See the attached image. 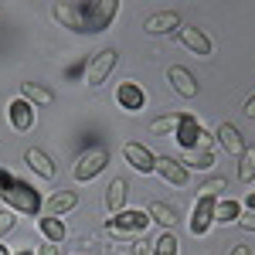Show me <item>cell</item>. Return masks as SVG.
Wrapping results in <instances>:
<instances>
[{
    "label": "cell",
    "instance_id": "6da1fadb",
    "mask_svg": "<svg viewBox=\"0 0 255 255\" xmlns=\"http://www.w3.org/2000/svg\"><path fill=\"white\" fill-rule=\"evenodd\" d=\"M82 14V34H99L106 31L119 14V0H92V3H79Z\"/></svg>",
    "mask_w": 255,
    "mask_h": 255
},
{
    "label": "cell",
    "instance_id": "7a4b0ae2",
    "mask_svg": "<svg viewBox=\"0 0 255 255\" xmlns=\"http://www.w3.org/2000/svg\"><path fill=\"white\" fill-rule=\"evenodd\" d=\"M0 197H3L14 211H20V215H38V211H41V194L31 187V184L14 180V177H10V184H3Z\"/></svg>",
    "mask_w": 255,
    "mask_h": 255
},
{
    "label": "cell",
    "instance_id": "3957f363",
    "mask_svg": "<svg viewBox=\"0 0 255 255\" xmlns=\"http://www.w3.org/2000/svg\"><path fill=\"white\" fill-rule=\"evenodd\" d=\"M106 225H109V235L113 238H129V235H143L153 221H150L146 211H129V208H126V211L113 215Z\"/></svg>",
    "mask_w": 255,
    "mask_h": 255
},
{
    "label": "cell",
    "instance_id": "277c9868",
    "mask_svg": "<svg viewBox=\"0 0 255 255\" xmlns=\"http://www.w3.org/2000/svg\"><path fill=\"white\" fill-rule=\"evenodd\" d=\"M106 167H109V150H102V146H89V150L75 160L72 174H75V180H82V184H85V180H96Z\"/></svg>",
    "mask_w": 255,
    "mask_h": 255
},
{
    "label": "cell",
    "instance_id": "5b68a950",
    "mask_svg": "<svg viewBox=\"0 0 255 255\" xmlns=\"http://www.w3.org/2000/svg\"><path fill=\"white\" fill-rule=\"evenodd\" d=\"M116 61H119L116 48H102V51H96L92 61H89V68H85V82H89V89H99L102 82L109 79L113 68H116Z\"/></svg>",
    "mask_w": 255,
    "mask_h": 255
},
{
    "label": "cell",
    "instance_id": "8992f818",
    "mask_svg": "<svg viewBox=\"0 0 255 255\" xmlns=\"http://www.w3.org/2000/svg\"><path fill=\"white\" fill-rule=\"evenodd\" d=\"M215 197H197L194 211H191V221H187V228H191V235H208L211 232V225H215Z\"/></svg>",
    "mask_w": 255,
    "mask_h": 255
},
{
    "label": "cell",
    "instance_id": "52a82bcc",
    "mask_svg": "<svg viewBox=\"0 0 255 255\" xmlns=\"http://www.w3.org/2000/svg\"><path fill=\"white\" fill-rule=\"evenodd\" d=\"M201 133H204V126H201L194 116L184 113L180 123H177V129H174V139H177L180 150H201Z\"/></svg>",
    "mask_w": 255,
    "mask_h": 255
},
{
    "label": "cell",
    "instance_id": "ba28073f",
    "mask_svg": "<svg viewBox=\"0 0 255 255\" xmlns=\"http://www.w3.org/2000/svg\"><path fill=\"white\" fill-rule=\"evenodd\" d=\"M116 102H119V109H126V113H139V109L146 106V92H143L139 82L126 79V82L116 85Z\"/></svg>",
    "mask_w": 255,
    "mask_h": 255
},
{
    "label": "cell",
    "instance_id": "9c48e42d",
    "mask_svg": "<svg viewBox=\"0 0 255 255\" xmlns=\"http://www.w3.org/2000/svg\"><path fill=\"white\" fill-rule=\"evenodd\" d=\"M7 119H10V126L17 129V133H27V129H34V123H38V113H34V106L27 102V99H14L10 106H7Z\"/></svg>",
    "mask_w": 255,
    "mask_h": 255
},
{
    "label": "cell",
    "instance_id": "30bf717a",
    "mask_svg": "<svg viewBox=\"0 0 255 255\" xmlns=\"http://www.w3.org/2000/svg\"><path fill=\"white\" fill-rule=\"evenodd\" d=\"M177 38H180V44L187 48V51H194L197 58H211V51H215V44H211V38L201 31V27H180L177 31Z\"/></svg>",
    "mask_w": 255,
    "mask_h": 255
},
{
    "label": "cell",
    "instance_id": "8fae6325",
    "mask_svg": "<svg viewBox=\"0 0 255 255\" xmlns=\"http://www.w3.org/2000/svg\"><path fill=\"white\" fill-rule=\"evenodd\" d=\"M123 157H126V163H129L136 174H153V167H157V157H153L146 146H139L136 139L123 143Z\"/></svg>",
    "mask_w": 255,
    "mask_h": 255
},
{
    "label": "cell",
    "instance_id": "7c38bea8",
    "mask_svg": "<svg viewBox=\"0 0 255 255\" xmlns=\"http://www.w3.org/2000/svg\"><path fill=\"white\" fill-rule=\"evenodd\" d=\"M153 174H160L167 184H174V187H184V184H187V177H191V170H187L177 157H157Z\"/></svg>",
    "mask_w": 255,
    "mask_h": 255
},
{
    "label": "cell",
    "instance_id": "4fadbf2b",
    "mask_svg": "<svg viewBox=\"0 0 255 255\" xmlns=\"http://www.w3.org/2000/svg\"><path fill=\"white\" fill-rule=\"evenodd\" d=\"M126 197H129V184H126V177H116V180L109 184L106 197H102L106 215L113 218V215H119V211H126Z\"/></svg>",
    "mask_w": 255,
    "mask_h": 255
},
{
    "label": "cell",
    "instance_id": "5bb4252c",
    "mask_svg": "<svg viewBox=\"0 0 255 255\" xmlns=\"http://www.w3.org/2000/svg\"><path fill=\"white\" fill-rule=\"evenodd\" d=\"M41 208H44V215L61 218V215H68V211H75V208H79V194H75V191H58V194H48L44 201H41Z\"/></svg>",
    "mask_w": 255,
    "mask_h": 255
},
{
    "label": "cell",
    "instance_id": "9a60e30c",
    "mask_svg": "<svg viewBox=\"0 0 255 255\" xmlns=\"http://www.w3.org/2000/svg\"><path fill=\"white\" fill-rule=\"evenodd\" d=\"M24 163L34 170L38 177H44V180H55V174H58V167H55V160L48 157L41 146H27V153H24Z\"/></svg>",
    "mask_w": 255,
    "mask_h": 255
},
{
    "label": "cell",
    "instance_id": "2e32d148",
    "mask_svg": "<svg viewBox=\"0 0 255 255\" xmlns=\"http://www.w3.org/2000/svg\"><path fill=\"white\" fill-rule=\"evenodd\" d=\"M167 79H170V85H174L177 96H184V99L197 96V79L184 68V65H170V68H167Z\"/></svg>",
    "mask_w": 255,
    "mask_h": 255
},
{
    "label": "cell",
    "instance_id": "e0dca14e",
    "mask_svg": "<svg viewBox=\"0 0 255 255\" xmlns=\"http://www.w3.org/2000/svg\"><path fill=\"white\" fill-rule=\"evenodd\" d=\"M146 34H170V31H180V14L177 10H160V14H150L146 24H143Z\"/></svg>",
    "mask_w": 255,
    "mask_h": 255
},
{
    "label": "cell",
    "instance_id": "ac0fdd59",
    "mask_svg": "<svg viewBox=\"0 0 255 255\" xmlns=\"http://www.w3.org/2000/svg\"><path fill=\"white\" fill-rule=\"evenodd\" d=\"M51 17L58 20L61 27H68V31H79L82 34V14H79V3H68V0H61L51 7Z\"/></svg>",
    "mask_w": 255,
    "mask_h": 255
},
{
    "label": "cell",
    "instance_id": "d6986e66",
    "mask_svg": "<svg viewBox=\"0 0 255 255\" xmlns=\"http://www.w3.org/2000/svg\"><path fill=\"white\" fill-rule=\"evenodd\" d=\"M146 215H150V221H157L163 232H170L177 221H180V215H177L174 204H163V201H153L150 208H146Z\"/></svg>",
    "mask_w": 255,
    "mask_h": 255
},
{
    "label": "cell",
    "instance_id": "ffe728a7",
    "mask_svg": "<svg viewBox=\"0 0 255 255\" xmlns=\"http://www.w3.org/2000/svg\"><path fill=\"white\" fill-rule=\"evenodd\" d=\"M218 139H221V146H225L228 153H235V157L245 153V139H242V133H238L232 123H221V126H218Z\"/></svg>",
    "mask_w": 255,
    "mask_h": 255
},
{
    "label": "cell",
    "instance_id": "44dd1931",
    "mask_svg": "<svg viewBox=\"0 0 255 255\" xmlns=\"http://www.w3.org/2000/svg\"><path fill=\"white\" fill-rule=\"evenodd\" d=\"M20 99H27L31 106H55V92L38 85V82H24L20 85Z\"/></svg>",
    "mask_w": 255,
    "mask_h": 255
},
{
    "label": "cell",
    "instance_id": "7402d4cb",
    "mask_svg": "<svg viewBox=\"0 0 255 255\" xmlns=\"http://www.w3.org/2000/svg\"><path fill=\"white\" fill-rule=\"evenodd\" d=\"M180 163H184L187 170H211V167H215V153H211V150H184Z\"/></svg>",
    "mask_w": 255,
    "mask_h": 255
},
{
    "label": "cell",
    "instance_id": "603a6c76",
    "mask_svg": "<svg viewBox=\"0 0 255 255\" xmlns=\"http://www.w3.org/2000/svg\"><path fill=\"white\" fill-rule=\"evenodd\" d=\"M38 225H41V232H44V238H48V242H55V245H58V242H65V235H68V228H65V221H61V218L44 215Z\"/></svg>",
    "mask_w": 255,
    "mask_h": 255
},
{
    "label": "cell",
    "instance_id": "cb8c5ba5",
    "mask_svg": "<svg viewBox=\"0 0 255 255\" xmlns=\"http://www.w3.org/2000/svg\"><path fill=\"white\" fill-rule=\"evenodd\" d=\"M242 218V204L238 201H218L215 204V221L218 225H235Z\"/></svg>",
    "mask_w": 255,
    "mask_h": 255
},
{
    "label": "cell",
    "instance_id": "d4e9b609",
    "mask_svg": "<svg viewBox=\"0 0 255 255\" xmlns=\"http://www.w3.org/2000/svg\"><path fill=\"white\" fill-rule=\"evenodd\" d=\"M238 180L252 184L255 180V146H245V153L238 157Z\"/></svg>",
    "mask_w": 255,
    "mask_h": 255
},
{
    "label": "cell",
    "instance_id": "484cf974",
    "mask_svg": "<svg viewBox=\"0 0 255 255\" xmlns=\"http://www.w3.org/2000/svg\"><path fill=\"white\" fill-rule=\"evenodd\" d=\"M177 249H180V242L174 232H160L153 238V255H177Z\"/></svg>",
    "mask_w": 255,
    "mask_h": 255
},
{
    "label": "cell",
    "instance_id": "4316f807",
    "mask_svg": "<svg viewBox=\"0 0 255 255\" xmlns=\"http://www.w3.org/2000/svg\"><path fill=\"white\" fill-rule=\"evenodd\" d=\"M225 187H228V180H225L221 174H218V177H208V180L197 187V197H215V194H221Z\"/></svg>",
    "mask_w": 255,
    "mask_h": 255
},
{
    "label": "cell",
    "instance_id": "83f0119b",
    "mask_svg": "<svg viewBox=\"0 0 255 255\" xmlns=\"http://www.w3.org/2000/svg\"><path fill=\"white\" fill-rule=\"evenodd\" d=\"M177 123H180V116H160V119H153L150 123V133H157V136H163V133H174L177 129Z\"/></svg>",
    "mask_w": 255,
    "mask_h": 255
},
{
    "label": "cell",
    "instance_id": "f1b7e54d",
    "mask_svg": "<svg viewBox=\"0 0 255 255\" xmlns=\"http://www.w3.org/2000/svg\"><path fill=\"white\" fill-rule=\"evenodd\" d=\"M14 225H17V221H14V211H0V238L7 235Z\"/></svg>",
    "mask_w": 255,
    "mask_h": 255
},
{
    "label": "cell",
    "instance_id": "f546056e",
    "mask_svg": "<svg viewBox=\"0 0 255 255\" xmlns=\"http://www.w3.org/2000/svg\"><path fill=\"white\" fill-rule=\"evenodd\" d=\"M235 225H242L245 232H255V211H242V218H238Z\"/></svg>",
    "mask_w": 255,
    "mask_h": 255
},
{
    "label": "cell",
    "instance_id": "4dcf8cb0",
    "mask_svg": "<svg viewBox=\"0 0 255 255\" xmlns=\"http://www.w3.org/2000/svg\"><path fill=\"white\" fill-rule=\"evenodd\" d=\"M133 255H153V242H146V238H139L136 245H133Z\"/></svg>",
    "mask_w": 255,
    "mask_h": 255
},
{
    "label": "cell",
    "instance_id": "1f68e13d",
    "mask_svg": "<svg viewBox=\"0 0 255 255\" xmlns=\"http://www.w3.org/2000/svg\"><path fill=\"white\" fill-rule=\"evenodd\" d=\"M242 113H245L249 119H255V92H252L249 99H245V106H242Z\"/></svg>",
    "mask_w": 255,
    "mask_h": 255
},
{
    "label": "cell",
    "instance_id": "d6a6232c",
    "mask_svg": "<svg viewBox=\"0 0 255 255\" xmlns=\"http://www.w3.org/2000/svg\"><path fill=\"white\" fill-rule=\"evenodd\" d=\"M228 255H252V245L238 242V245H232V252H228Z\"/></svg>",
    "mask_w": 255,
    "mask_h": 255
},
{
    "label": "cell",
    "instance_id": "836d02e7",
    "mask_svg": "<svg viewBox=\"0 0 255 255\" xmlns=\"http://www.w3.org/2000/svg\"><path fill=\"white\" fill-rule=\"evenodd\" d=\"M38 255H58V245H55V242H44L38 249Z\"/></svg>",
    "mask_w": 255,
    "mask_h": 255
},
{
    "label": "cell",
    "instance_id": "e575fe53",
    "mask_svg": "<svg viewBox=\"0 0 255 255\" xmlns=\"http://www.w3.org/2000/svg\"><path fill=\"white\" fill-rule=\"evenodd\" d=\"M245 204H249L245 211H255V194H249V201H245Z\"/></svg>",
    "mask_w": 255,
    "mask_h": 255
},
{
    "label": "cell",
    "instance_id": "d590c367",
    "mask_svg": "<svg viewBox=\"0 0 255 255\" xmlns=\"http://www.w3.org/2000/svg\"><path fill=\"white\" fill-rule=\"evenodd\" d=\"M0 255H10V249H7V245H3V242H0Z\"/></svg>",
    "mask_w": 255,
    "mask_h": 255
},
{
    "label": "cell",
    "instance_id": "8d00e7d4",
    "mask_svg": "<svg viewBox=\"0 0 255 255\" xmlns=\"http://www.w3.org/2000/svg\"><path fill=\"white\" fill-rule=\"evenodd\" d=\"M17 255H31V252H17Z\"/></svg>",
    "mask_w": 255,
    "mask_h": 255
},
{
    "label": "cell",
    "instance_id": "74e56055",
    "mask_svg": "<svg viewBox=\"0 0 255 255\" xmlns=\"http://www.w3.org/2000/svg\"><path fill=\"white\" fill-rule=\"evenodd\" d=\"M79 255H85V252H79Z\"/></svg>",
    "mask_w": 255,
    "mask_h": 255
}]
</instances>
